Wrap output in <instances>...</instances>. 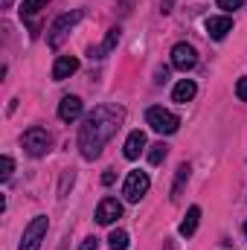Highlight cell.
Segmentation results:
<instances>
[{"label":"cell","instance_id":"15","mask_svg":"<svg viewBox=\"0 0 247 250\" xmlns=\"http://www.w3.org/2000/svg\"><path fill=\"white\" fill-rule=\"evenodd\" d=\"M195 93H198L195 82H192V79H181V82L175 84V90H172V99L184 105V102H189V99H195Z\"/></svg>","mask_w":247,"mask_h":250},{"label":"cell","instance_id":"21","mask_svg":"<svg viewBox=\"0 0 247 250\" xmlns=\"http://www.w3.org/2000/svg\"><path fill=\"white\" fill-rule=\"evenodd\" d=\"M242 3H245V0H218V9H224V12H236V9H242Z\"/></svg>","mask_w":247,"mask_h":250},{"label":"cell","instance_id":"20","mask_svg":"<svg viewBox=\"0 0 247 250\" xmlns=\"http://www.w3.org/2000/svg\"><path fill=\"white\" fill-rule=\"evenodd\" d=\"M12 169H15L12 157H9V154H3V160H0V181H9V178H12Z\"/></svg>","mask_w":247,"mask_h":250},{"label":"cell","instance_id":"28","mask_svg":"<svg viewBox=\"0 0 247 250\" xmlns=\"http://www.w3.org/2000/svg\"><path fill=\"white\" fill-rule=\"evenodd\" d=\"M245 236H247V224H245Z\"/></svg>","mask_w":247,"mask_h":250},{"label":"cell","instance_id":"7","mask_svg":"<svg viewBox=\"0 0 247 250\" xmlns=\"http://www.w3.org/2000/svg\"><path fill=\"white\" fill-rule=\"evenodd\" d=\"M195 64H198V53H195L192 44H175V47H172V67H175V70L186 73V70H192Z\"/></svg>","mask_w":247,"mask_h":250},{"label":"cell","instance_id":"2","mask_svg":"<svg viewBox=\"0 0 247 250\" xmlns=\"http://www.w3.org/2000/svg\"><path fill=\"white\" fill-rule=\"evenodd\" d=\"M82 18H84V12H82V9H73V12H67V15H62V18H59V21H56V23L50 26L47 44H50L53 50H59V47L64 44V38L70 35V29H73V26H76V23H79Z\"/></svg>","mask_w":247,"mask_h":250},{"label":"cell","instance_id":"12","mask_svg":"<svg viewBox=\"0 0 247 250\" xmlns=\"http://www.w3.org/2000/svg\"><path fill=\"white\" fill-rule=\"evenodd\" d=\"M76 70H79V59H76V56H62V59L56 62V67H53V79H56V82H64V79H70Z\"/></svg>","mask_w":247,"mask_h":250},{"label":"cell","instance_id":"17","mask_svg":"<svg viewBox=\"0 0 247 250\" xmlns=\"http://www.w3.org/2000/svg\"><path fill=\"white\" fill-rule=\"evenodd\" d=\"M189 172H192V169H189V166H181V169H178V178H175V187H172V201H178V195H181V189H184V184L186 181H189Z\"/></svg>","mask_w":247,"mask_h":250},{"label":"cell","instance_id":"22","mask_svg":"<svg viewBox=\"0 0 247 250\" xmlns=\"http://www.w3.org/2000/svg\"><path fill=\"white\" fill-rule=\"evenodd\" d=\"M236 96H239L242 102H247V76L245 79H239V84H236Z\"/></svg>","mask_w":247,"mask_h":250},{"label":"cell","instance_id":"3","mask_svg":"<svg viewBox=\"0 0 247 250\" xmlns=\"http://www.w3.org/2000/svg\"><path fill=\"white\" fill-rule=\"evenodd\" d=\"M145 123L151 125L157 134H175V131L181 128L178 114H172V111H166V108H148V111H145Z\"/></svg>","mask_w":247,"mask_h":250},{"label":"cell","instance_id":"4","mask_svg":"<svg viewBox=\"0 0 247 250\" xmlns=\"http://www.w3.org/2000/svg\"><path fill=\"white\" fill-rule=\"evenodd\" d=\"M47 227H50L47 215H35V218L26 224V230H23L21 250H41V242H44V236H47Z\"/></svg>","mask_w":247,"mask_h":250},{"label":"cell","instance_id":"5","mask_svg":"<svg viewBox=\"0 0 247 250\" xmlns=\"http://www.w3.org/2000/svg\"><path fill=\"white\" fill-rule=\"evenodd\" d=\"M23 148H26V154L29 157H44L47 151H50V134H47V128H29V131H23Z\"/></svg>","mask_w":247,"mask_h":250},{"label":"cell","instance_id":"6","mask_svg":"<svg viewBox=\"0 0 247 250\" xmlns=\"http://www.w3.org/2000/svg\"><path fill=\"white\" fill-rule=\"evenodd\" d=\"M148 187H151V181H148V175H145V172H131V175L125 178V187H123L125 201L137 204V201L148 192Z\"/></svg>","mask_w":247,"mask_h":250},{"label":"cell","instance_id":"23","mask_svg":"<svg viewBox=\"0 0 247 250\" xmlns=\"http://www.w3.org/2000/svg\"><path fill=\"white\" fill-rule=\"evenodd\" d=\"M96 245H99V242H96V239L90 236V239H84V242L79 245V250H96Z\"/></svg>","mask_w":247,"mask_h":250},{"label":"cell","instance_id":"11","mask_svg":"<svg viewBox=\"0 0 247 250\" xmlns=\"http://www.w3.org/2000/svg\"><path fill=\"white\" fill-rule=\"evenodd\" d=\"M143 148H145V134H143V131H131L128 140H125L123 154L128 157V160H137V157L143 154Z\"/></svg>","mask_w":247,"mask_h":250},{"label":"cell","instance_id":"26","mask_svg":"<svg viewBox=\"0 0 247 250\" xmlns=\"http://www.w3.org/2000/svg\"><path fill=\"white\" fill-rule=\"evenodd\" d=\"M166 250H178V245L175 242H166Z\"/></svg>","mask_w":247,"mask_h":250},{"label":"cell","instance_id":"1","mask_svg":"<svg viewBox=\"0 0 247 250\" xmlns=\"http://www.w3.org/2000/svg\"><path fill=\"white\" fill-rule=\"evenodd\" d=\"M125 111L117 105H99L93 108V114L84 120V125L79 128V148H82V157L84 160H93L99 157L102 146L117 134V128L123 125Z\"/></svg>","mask_w":247,"mask_h":250},{"label":"cell","instance_id":"10","mask_svg":"<svg viewBox=\"0 0 247 250\" xmlns=\"http://www.w3.org/2000/svg\"><path fill=\"white\" fill-rule=\"evenodd\" d=\"M82 117V99L79 96H64L59 102V120L62 123H73Z\"/></svg>","mask_w":247,"mask_h":250},{"label":"cell","instance_id":"14","mask_svg":"<svg viewBox=\"0 0 247 250\" xmlns=\"http://www.w3.org/2000/svg\"><path fill=\"white\" fill-rule=\"evenodd\" d=\"M198 221H201V207H189V209H186V218L181 221V227H178V233H181L184 239H189V236L198 230Z\"/></svg>","mask_w":247,"mask_h":250},{"label":"cell","instance_id":"8","mask_svg":"<svg viewBox=\"0 0 247 250\" xmlns=\"http://www.w3.org/2000/svg\"><path fill=\"white\" fill-rule=\"evenodd\" d=\"M120 215H123V204H120L117 198H102V201H99V207H96V221H99L102 227L114 224Z\"/></svg>","mask_w":247,"mask_h":250},{"label":"cell","instance_id":"19","mask_svg":"<svg viewBox=\"0 0 247 250\" xmlns=\"http://www.w3.org/2000/svg\"><path fill=\"white\" fill-rule=\"evenodd\" d=\"M163 157H166V146H163V143H154L151 151H148V163L157 166V163H163Z\"/></svg>","mask_w":247,"mask_h":250},{"label":"cell","instance_id":"16","mask_svg":"<svg viewBox=\"0 0 247 250\" xmlns=\"http://www.w3.org/2000/svg\"><path fill=\"white\" fill-rule=\"evenodd\" d=\"M47 3H50V0H23V6H21V18L32 26V18H35V15H38Z\"/></svg>","mask_w":247,"mask_h":250},{"label":"cell","instance_id":"13","mask_svg":"<svg viewBox=\"0 0 247 250\" xmlns=\"http://www.w3.org/2000/svg\"><path fill=\"white\" fill-rule=\"evenodd\" d=\"M117 44H120V29L114 26V29H108V38H105V41H102L96 50L90 47V59H105V56H108V53H111Z\"/></svg>","mask_w":247,"mask_h":250},{"label":"cell","instance_id":"25","mask_svg":"<svg viewBox=\"0 0 247 250\" xmlns=\"http://www.w3.org/2000/svg\"><path fill=\"white\" fill-rule=\"evenodd\" d=\"M102 184L111 187V184H114V172H105V175H102Z\"/></svg>","mask_w":247,"mask_h":250},{"label":"cell","instance_id":"27","mask_svg":"<svg viewBox=\"0 0 247 250\" xmlns=\"http://www.w3.org/2000/svg\"><path fill=\"white\" fill-rule=\"evenodd\" d=\"M0 3H3V9H9V6H12V0H0Z\"/></svg>","mask_w":247,"mask_h":250},{"label":"cell","instance_id":"24","mask_svg":"<svg viewBox=\"0 0 247 250\" xmlns=\"http://www.w3.org/2000/svg\"><path fill=\"white\" fill-rule=\"evenodd\" d=\"M166 79H169V70H166V67L157 70V79H154V82H166Z\"/></svg>","mask_w":247,"mask_h":250},{"label":"cell","instance_id":"9","mask_svg":"<svg viewBox=\"0 0 247 250\" xmlns=\"http://www.w3.org/2000/svg\"><path fill=\"white\" fill-rule=\"evenodd\" d=\"M227 32H233V21L227 15H218V18H206V35L212 41H221L227 38Z\"/></svg>","mask_w":247,"mask_h":250},{"label":"cell","instance_id":"18","mask_svg":"<svg viewBox=\"0 0 247 250\" xmlns=\"http://www.w3.org/2000/svg\"><path fill=\"white\" fill-rule=\"evenodd\" d=\"M108 245H111V250H125L128 248V233L125 230H114L108 236Z\"/></svg>","mask_w":247,"mask_h":250}]
</instances>
